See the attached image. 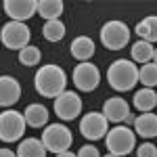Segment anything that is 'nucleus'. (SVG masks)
Returning a JSON list of instances; mask_svg holds the SVG:
<instances>
[{
	"mask_svg": "<svg viewBox=\"0 0 157 157\" xmlns=\"http://www.w3.org/2000/svg\"><path fill=\"white\" fill-rule=\"evenodd\" d=\"M34 88L40 97L57 98L67 90V73L57 63L42 65L34 75Z\"/></svg>",
	"mask_w": 157,
	"mask_h": 157,
	"instance_id": "obj_1",
	"label": "nucleus"
},
{
	"mask_svg": "<svg viewBox=\"0 0 157 157\" xmlns=\"http://www.w3.org/2000/svg\"><path fill=\"white\" fill-rule=\"evenodd\" d=\"M107 82L115 92H128L134 90L138 84V65L132 59H117L109 65Z\"/></svg>",
	"mask_w": 157,
	"mask_h": 157,
	"instance_id": "obj_2",
	"label": "nucleus"
},
{
	"mask_svg": "<svg viewBox=\"0 0 157 157\" xmlns=\"http://www.w3.org/2000/svg\"><path fill=\"white\" fill-rule=\"evenodd\" d=\"M25 128L27 124H25L23 111L4 109L0 113V140L2 143H21Z\"/></svg>",
	"mask_w": 157,
	"mask_h": 157,
	"instance_id": "obj_3",
	"label": "nucleus"
},
{
	"mask_svg": "<svg viewBox=\"0 0 157 157\" xmlns=\"http://www.w3.org/2000/svg\"><path fill=\"white\" fill-rule=\"evenodd\" d=\"M105 145H107V153H113L117 157L130 155L132 151H136V134L128 126H115L107 132Z\"/></svg>",
	"mask_w": 157,
	"mask_h": 157,
	"instance_id": "obj_4",
	"label": "nucleus"
},
{
	"mask_svg": "<svg viewBox=\"0 0 157 157\" xmlns=\"http://www.w3.org/2000/svg\"><path fill=\"white\" fill-rule=\"evenodd\" d=\"M40 140L44 143L46 151L59 155V153L69 151V147H71V143H73V134L65 124H48V126L42 130Z\"/></svg>",
	"mask_w": 157,
	"mask_h": 157,
	"instance_id": "obj_5",
	"label": "nucleus"
},
{
	"mask_svg": "<svg viewBox=\"0 0 157 157\" xmlns=\"http://www.w3.org/2000/svg\"><path fill=\"white\" fill-rule=\"evenodd\" d=\"M130 42V27L120 21V19H111L101 27V44L107 50H121L128 46Z\"/></svg>",
	"mask_w": 157,
	"mask_h": 157,
	"instance_id": "obj_6",
	"label": "nucleus"
},
{
	"mask_svg": "<svg viewBox=\"0 0 157 157\" xmlns=\"http://www.w3.org/2000/svg\"><path fill=\"white\" fill-rule=\"evenodd\" d=\"M0 40L6 48L11 50H23L25 46H29L32 40V32L27 23H19V21H9L0 27Z\"/></svg>",
	"mask_w": 157,
	"mask_h": 157,
	"instance_id": "obj_7",
	"label": "nucleus"
},
{
	"mask_svg": "<svg viewBox=\"0 0 157 157\" xmlns=\"http://www.w3.org/2000/svg\"><path fill=\"white\" fill-rule=\"evenodd\" d=\"M52 109H55V113H57L59 120L73 121L75 117H80V113L84 109V103H82V97L75 90H65L63 94H59V97L55 98Z\"/></svg>",
	"mask_w": 157,
	"mask_h": 157,
	"instance_id": "obj_8",
	"label": "nucleus"
},
{
	"mask_svg": "<svg viewBox=\"0 0 157 157\" xmlns=\"http://www.w3.org/2000/svg\"><path fill=\"white\" fill-rule=\"evenodd\" d=\"M109 130H111V128H109V121H107V117L103 115V111L84 113L82 120H80V132H82V136H84L86 140H90V143L105 138Z\"/></svg>",
	"mask_w": 157,
	"mask_h": 157,
	"instance_id": "obj_9",
	"label": "nucleus"
},
{
	"mask_svg": "<svg viewBox=\"0 0 157 157\" xmlns=\"http://www.w3.org/2000/svg\"><path fill=\"white\" fill-rule=\"evenodd\" d=\"M101 84V69L94 63H78L73 67V86L80 92H92Z\"/></svg>",
	"mask_w": 157,
	"mask_h": 157,
	"instance_id": "obj_10",
	"label": "nucleus"
},
{
	"mask_svg": "<svg viewBox=\"0 0 157 157\" xmlns=\"http://www.w3.org/2000/svg\"><path fill=\"white\" fill-rule=\"evenodd\" d=\"M4 13L11 17V21L25 23L36 15V0H4Z\"/></svg>",
	"mask_w": 157,
	"mask_h": 157,
	"instance_id": "obj_11",
	"label": "nucleus"
},
{
	"mask_svg": "<svg viewBox=\"0 0 157 157\" xmlns=\"http://www.w3.org/2000/svg\"><path fill=\"white\" fill-rule=\"evenodd\" d=\"M103 115L107 117V121L120 126L121 121H126V117L130 115V105L124 97H111L103 103Z\"/></svg>",
	"mask_w": 157,
	"mask_h": 157,
	"instance_id": "obj_12",
	"label": "nucleus"
},
{
	"mask_svg": "<svg viewBox=\"0 0 157 157\" xmlns=\"http://www.w3.org/2000/svg\"><path fill=\"white\" fill-rule=\"evenodd\" d=\"M21 98V84L13 75H0V107L11 109Z\"/></svg>",
	"mask_w": 157,
	"mask_h": 157,
	"instance_id": "obj_13",
	"label": "nucleus"
},
{
	"mask_svg": "<svg viewBox=\"0 0 157 157\" xmlns=\"http://www.w3.org/2000/svg\"><path fill=\"white\" fill-rule=\"evenodd\" d=\"M94 40L90 36H78L71 40V44H69V52H71V57L75 61H80V63H86V61H90L94 57Z\"/></svg>",
	"mask_w": 157,
	"mask_h": 157,
	"instance_id": "obj_14",
	"label": "nucleus"
},
{
	"mask_svg": "<svg viewBox=\"0 0 157 157\" xmlns=\"http://www.w3.org/2000/svg\"><path fill=\"white\" fill-rule=\"evenodd\" d=\"M132 130L136 136H140V138H155L157 136V113H140V115H136V120L132 124Z\"/></svg>",
	"mask_w": 157,
	"mask_h": 157,
	"instance_id": "obj_15",
	"label": "nucleus"
},
{
	"mask_svg": "<svg viewBox=\"0 0 157 157\" xmlns=\"http://www.w3.org/2000/svg\"><path fill=\"white\" fill-rule=\"evenodd\" d=\"M48 107L42 103H29L23 111L25 124L29 128H46L48 126Z\"/></svg>",
	"mask_w": 157,
	"mask_h": 157,
	"instance_id": "obj_16",
	"label": "nucleus"
},
{
	"mask_svg": "<svg viewBox=\"0 0 157 157\" xmlns=\"http://www.w3.org/2000/svg\"><path fill=\"white\" fill-rule=\"evenodd\" d=\"M132 105L140 113H151L157 107V92L153 88H138L132 97Z\"/></svg>",
	"mask_w": 157,
	"mask_h": 157,
	"instance_id": "obj_17",
	"label": "nucleus"
},
{
	"mask_svg": "<svg viewBox=\"0 0 157 157\" xmlns=\"http://www.w3.org/2000/svg\"><path fill=\"white\" fill-rule=\"evenodd\" d=\"M17 157H46V147L44 143L36 138V136H29V138H23L19 145H17Z\"/></svg>",
	"mask_w": 157,
	"mask_h": 157,
	"instance_id": "obj_18",
	"label": "nucleus"
},
{
	"mask_svg": "<svg viewBox=\"0 0 157 157\" xmlns=\"http://www.w3.org/2000/svg\"><path fill=\"white\" fill-rule=\"evenodd\" d=\"M138 40H145V42H157V15H149L143 21H138L134 27Z\"/></svg>",
	"mask_w": 157,
	"mask_h": 157,
	"instance_id": "obj_19",
	"label": "nucleus"
},
{
	"mask_svg": "<svg viewBox=\"0 0 157 157\" xmlns=\"http://www.w3.org/2000/svg\"><path fill=\"white\" fill-rule=\"evenodd\" d=\"M65 4L61 0H36V13H40V17H44L46 21H55L61 19Z\"/></svg>",
	"mask_w": 157,
	"mask_h": 157,
	"instance_id": "obj_20",
	"label": "nucleus"
},
{
	"mask_svg": "<svg viewBox=\"0 0 157 157\" xmlns=\"http://www.w3.org/2000/svg\"><path fill=\"white\" fill-rule=\"evenodd\" d=\"M153 52H155V46L151 42H145V40H138L134 42L132 48H130V57H132L134 63H140V65H147L153 61Z\"/></svg>",
	"mask_w": 157,
	"mask_h": 157,
	"instance_id": "obj_21",
	"label": "nucleus"
},
{
	"mask_svg": "<svg viewBox=\"0 0 157 157\" xmlns=\"http://www.w3.org/2000/svg\"><path fill=\"white\" fill-rule=\"evenodd\" d=\"M65 34H67V27H65V23L61 19L46 21L44 27H42V36H44V40H48V42H61L65 38Z\"/></svg>",
	"mask_w": 157,
	"mask_h": 157,
	"instance_id": "obj_22",
	"label": "nucleus"
},
{
	"mask_svg": "<svg viewBox=\"0 0 157 157\" xmlns=\"http://www.w3.org/2000/svg\"><path fill=\"white\" fill-rule=\"evenodd\" d=\"M138 82L143 88H157V63H147L138 67Z\"/></svg>",
	"mask_w": 157,
	"mask_h": 157,
	"instance_id": "obj_23",
	"label": "nucleus"
},
{
	"mask_svg": "<svg viewBox=\"0 0 157 157\" xmlns=\"http://www.w3.org/2000/svg\"><path fill=\"white\" fill-rule=\"evenodd\" d=\"M42 61V52L38 46H25L23 50H19V63L25 65V67H34V65H40Z\"/></svg>",
	"mask_w": 157,
	"mask_h": 157,
	"instance_id": "obj_24",
	"label": "nucleus"
},
{
	"mask_svg": "<svg viewBox=\"0 0 157 157\" xmlns=\"http://www.w3.org/2000/svg\"><path fill=\"white\" fill-rule=\"evenodd\" d=\"M136 157H157V145L153 143H140L136 147Z\"/></svg>",
	"mask_w": 157,
	"mask_h": 157,
	"instance_id": "obj_25",
	"label": "nucleus"
},
{
	"mask_svg": "<svg viewBox=\"0 0 157 157\" xmlns=\"http://www.w3.org/2000/svg\"><path fill=\"white\" fill-rule=\"evenodd\" d=\"M78 157H103L98 153V147H94L92 143H88V145L80 147V151H78Z\"/></svg>",
	"mask_w": 157,
	"mask_h": 157,
	"instance_id": "obj_26",
	"label": "nucleus"
},
{
	"mask_svg": "<svg viewBox=\"0 0 157 157\" xmlns=\"http://www.w3.org/2000/svg\"><path fill=\"white\" fill-rule=\"evenodd\" d=\"M0 157H17V153L11 151V149H6V147H2L0 149Z\"/></svg>",
	"mask_w": 157,
	"mask_h": 157,
	"instance_id": "obj_27",
	"label": "nucleus"
},
{
	"mask_svg": "<svg viewBox=\"0 0 157 157\" xmlns=\"http://www.w3.org/2000/svg\"><path fill=\"white\" fill-rule=\"evenodd\" d=\"M55 157H78V153H71V151H65V153H59Z\"/></svg>",
	"mask_w": 157,
	"mask_h": 157,
	"instance_id": "obj_28",
	"label": "nucleus"
},
{
	"mask_svg": "<svg viewBox=\"0 0 157 157\" xmlns=\"http://www.w3.org/2000/svg\"><path fill=\"white\" fill-rule=\"evenodd\" d=\"M153 63H157V48H155V52H153Z\"/></svg>",
	"mask_w": 157,
	"mask_h": 157,
	"instance_id": "obj_29",
	"label": "nucleus"
},
{
	"mask_svg": "<svg viewBox=\"0 0 157 157\" xmlns=\"http://www.w3.org/2000/svg\"><path fill=\"white\" fill-rule=\"evenodd\" d=\"M103 157H117V155H113V153H107V155H103Z\"/></svg>",
	"mask_w": 157,
	"mask_h": 157,
	"instance_id": "obj_30",
	"label": "nucleus"
},
{
	"mask_svg": "<svg viewBox=\"0 0 157 157\" xmlns=\"http://www.w3.org/2000/svg\"><path fill=\"white\" fill-rule=\"evenodd\" d=\"M0 44H2V40H0Z\"/></svg>",
	"mask_w": 157,
	"mask_h": 157,
	"instance_id": "obj_31",
	"label": "nucleus"
}]
</instances>
